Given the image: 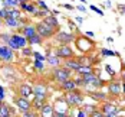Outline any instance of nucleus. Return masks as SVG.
Segmentation results:
<instances>
[{"label": "nucleus", "instance_id": "nucleus-35", "mask_svg": "<svg viewBox=\"0 0 125 117\" xmlns=\"http://www.w3.org/2000/svg\"><path fill=\"white\" fill-rule=\"evenodd\" d=\"M91 117H105V114H104L102 111H98V110H95V111L91 114Z\"/></svg>", "mask_w": 125, "mask_h": 117}, {"label": "nucleus", "instance_id": "nucleus-6", "mask_svg": "<svg viewBox=\"0 0 125 117\" xmlns=\"http://www.w3.org/2000/svg\"><path fill=\"white\" fill-rule=\"evenodd\" d=\"M0 58L10 62L13 59V49H10L9 46H0Z\"/></svg>", "mask_w": 125, "mask_h": 117}, {"label": "nucleus", "instance_id": "nucleus-20", "mask_svg": "<svg viewBox=\"0 0 125 117\" xmlns=\"http://www.w3.org/2000/svg\"><path fill=\"white\" fill-rule=\"evenodd\" d=\"M4 22H6V25L9 26V27H16V26L20 25V20L19 19H13V17H6Z\"/></svg>", "mask_w": 125, "mask_h": 117}, {"label": "nucleus", "instance_id": "nucleus-18", "mask_svg": "<svg viewBox=\"0 0 125 117\" xmlns=\"http://www.w3.org/2000/svg\"><path fill=\"white\" fill-rule=\"evenodd\" d=\"M108 88H109V92L114 94V95L121 94V85H119V82H111Z\"/></svg>", "mask_w": 125, "mask_h": 117}, {"label": "nucleus", "instance_id": "nucleus-13", "mask_svg": "<svg viewBox=\"0 0 125 117\" xmlns=\"http://www.w3.org/2000/svg\"><path fill=\"white\" fill-rule=\"evenodd\" d=\"M78 62L81 64V66H92L94 62H96V59L88 58V56H82V58H78Z\"/></svg>", "mask_w": 125, "mask_h": 117}, {"label": "nucleus", "instance_id": "nucleus-32", "mask_svg": "<svg viewBox=\"0 0 125 117\" xmlns=\"http://www.w3.org/2000/svg\"><path fill=\"white\" fill-rule=\"evenodd\" d=\"M101 53H102L104 56H115V55H116V52L115 51H108V49H102Z\"/></svg>", "mask_w": 125, "mask_h": 117}, {"label": "nucleus", "instance_id": "nucleus-34", "mask_svg": "<svg viewBox=\"0 0 125 117\" xmlns=\"http://www.w3.org/2000/svg\"><path fill=\"white\" fill-rule=\"evenodd\" d=\"M33 56H35V58H36V61H40V62H42V61H45V59H46V58H45V56H43V55H40V53H39V52H33Z\"/></svg>", "mask_w": 125, "mask_h": 117}, {"label": "nucleus", "instance_id": "nucleus-37", "mask_svg": "<svg viewBox=\"0 0 125 117\" xmlns=\"http://www.w3.org/2000/svg\"><path fill=\"white\" fill-rule=\"evenodd\" d=\"M33 65H35V68H38V69H40V71L43 69V64H42L40 61H35V62H33Z\"/></svg>", "mask_w": 125, "mask_h": 117}, {"label": "nucleus", "instance_id": "nucleus-17", "mask_svg": "<svg viewBox=\"0 0 125 117\" xmlns=\"http://www.w3.org/2000/svg\"><path fill=\"white\" fill-rule=\"evenodd\" d=\"M36 35V27H33V26H26L25 29H23V36L25 38H32V36H35Z\"/></svg>", "mask_w": 125, "mask_h": 117}, {"label": "nucleus", "instance_id": "nucleus-45", "mask_svg": "<svg viewBox=\"0 0 125 117\" xmlns=\"http://www.w3.org/2000/svg\"><path fill=\"white\" fill-rule=\"evenodd\" d=\"M76 22H78V23H82V22H83V19H82V17H79V16H78V17H76Z\"/></svg>", "mask_w": 125, "mask_h": 117}, {"label": "nucleus", "instance_id": "nucleus-21", "mask_svg": "<svg viewBox=\"0 0 125 117\" xmlns=\"http://www.w3.org/2000/svg\"><path fill=\"white\" fill-rule=\"evenodd\" d=\"M58 58H59L58 55H48V56H46V59H48L49 65H52V66L59 65V59H58Z\"/></svg>", "mask_w": 125, "mask_h": 117}, {"label": "nucleus", "instance_id": "nucleus-8", "mask_svg": "<svg viewBox=\"0 0 125 117\" xmlns=\"http://www.w3.org/2000/svg\"><path fill=\"white\" fill-rule=\"evenodd\" d=\"M102 113H104L105 116H106V114H118V105H115V104H112V103L104 104Z\"/></svg>", "mask_w": 125, "mask_h": 117}, {"label": "nucleus", "instance_id": "nucleus-44", "mask_svg": "<svg viewBox=\"0 0 125 117\" xmlns=\"http://www.w3.org/2000/svg\"><path fill=\"white\" fill-rule=\"evenodd\" d=\"M53 117H68V116H66V114H63V113H58V111H56Z\"/></svg>", "mask_w": 125, "mask_h": 117}, {"label": "nucleus", "instance_id": "nucleus-26", "mask_svg": "<svg viewBox=\"0 0 125 117\" xmlns=\"http://www.w3.org/2000/svg\"><path fill=\"white\" fill-rule=\"evenodd\" d=\"M6 12H7V17H13V19H19L20 17V12L19 10H16V9H6Z\"/></svg>", "mask_w": 125, "mask_h": 117}, {"label": "nucleus", "instance_id": "nucleus-14", "mask_svg": "<svg viewBox=\"0 0 125 117\" xmlns=\"http://www.w3.org/2000/svg\"><path fill=\"white\" fill-rule=\"evenodd\" d=\"M62 88L65 91H73V90H76L75 81H73V79H68V81L62 82Z\"/></svg>", "mask_w": 125, "mask_h": 117}, {"label": "nucleus", "instance_id": "nucleus-49", "mask_svg": "<svg viewBox=\"0 0 125 117\" xmlns=\"http://www.w3.org/2000/svg\"><path fill=\"white\" fill-rule=\"evenodd\" d=\"M105 117H116V114H106Z\"/></svg>", "mask_w": 125, "mask_h": 117}, {"label": "nucleus", "instance_id": "nucleus-5", "mask_svg": "<svg viewBox=\"0 0 125 117\" xmlns=\"http://www.w3.org/2000/svg\"><path fill=\"white\" fill-rule=\"evenodd\" d=\"M56 55H58L59 58H71V56H73V51H72L68 45H62L61 48H58Z\"/></svg>", "mask_w": 125, "mask_h": 117}, {"label": "nucleus", "instance_id": "nucleus-4", "mask_svg": "<svg viewBox=\"0 0 125 117\" xmlns=\"http://www.w3.org/2000/svg\"><path fill=\"white\" fill-rule=\"evenodd\" d=\"M56 40L61 42L62 45H68V43H71L73 40V35L72 33H68V32H59L56 35Z\"/></svg>", "mask_w": 125, "mask_h": 117}, {"label": "nucleus", "instance_id": "nucleus-53", "mask_svg": "<svg viewBox=\"0 0 125 117\" xmlns=\"http://www.w3.org/2000/svg\"><path fill=\"white\" fill-rule=\"evenodd\" d=\"M0 105H1V101H0Z\"/></svg>", "mask_w": 125, "mask_h": 117}, {"label": "nucleus", "instance_id": "nucleus-2", "mask_svg": "<svg viewBox=\"0 0 125 117\" xmlns=\"http://www.w3.org/2000/svg\"><path fill=\"white\" fill-rule=\"evenodd\" d=\"M36 32H38V35L40 38H50L55 33V27L49 26L45 22H40V23L36 25Z\"/></svg>", "mask_w": 125, "mask_h": 117}, {"label": "nucleus", "instance_id": "nucleus-19", "mask_svg": "<svg viewBox=\"0 0 125 117\" xmlns=\"http://www.w3.org/2000/svg\"><path fill=\"white\" fill-rule=\"evenodd\" d=\"M45 104H46V103H45V98H43V97H35L32 105H33L36 110H42V107H43Z\"/></svg>", "mask_w": 125, "mask_h": 117}, {"label": "nucleus", "instance_id": "nucleus-27", "mask_svg": "<svg viewBox=\"0 0 125 117\" xmlns=\"http://www.w3.org/2000/svg\"><path fill=\"white\" fill-rule=\"evenodd\" d=\"M78 43H82V46H83V48H82V51H88V49H91V48H92V43H91L88 39H79V40H78Z\"/></svg>", "mask_w": 125, "mask_h": 117}, {"label": "nucleus", "instance_id": "nucleus-1", "mask_svg": "<svg viewBox=\"0 0 125 117\" xmlns=\"http://www.w3.org/2000/svg\"><path fill=\"white\" fill-rule=\"evenodd\" d=\"M82 94L79 92V91H68L66 92V95H65V101L68 103V105H79V104H82Z\"/></svg>", "mask_w": 125, "mask_h": 117}, {"label": "nucleus", "instance_id": "nucleus-29", "mask_svg": "<svg viewBox=\"0 0 125 117\" xmlns=\"http://www.w3.org/2000/svg\"><path fill=\"white\" fill-rule=\"evenodd\" d=\"M7 45H9V48L10 49H19V46H17V43H16V40L13 39V36L9 39V42H7Z\"/></svg>", "mask_w": 125, "mask_h": 117}, {"label": "nucleus", "instance_id": "nucleus-25", "mask_svg": "<svg viewBox=\"0 0 125 117\" xmlns=\"http://www.w3.org/2000/svg\"><path fill=\"white\" fill-rule=\"evenodd\" d=\"M82 110L86 113L88 116H91V114H92V113H94L96 108H95L94 105H91V104H82Z\"/></svg>", "mask_w": 125, "mask_h": 117}, {"label": "nucleus", "instance_id": "nucleus-41", "mask_svg": "<svg viewBox=\"0 0 125 117\" xmlns=\"http://www.w3.org/2000/svg\"><path fill=\"white\" fill-rule=\"evenodd\" d=\"M39 6L42 7V9H45V12H49V9H48V6L43 3V1H39Z\"/></svg>", "mask_w": 125, "mask_h": 117}, {"label": "nucleus", "instance_id": "nucleus-48", "mask_svg": "<svg viewBox=\"0 0 125 117\" xmlns=\"http://www.w3.org/2000/svg\"><path fill=\"white\" fill-rule=\"evenodd\" d=\"M26 0H17V3H20V4H25Z\"/></svg>", "mask_w": 125, "mask_h": 117}, {"label": "nucleus", "instance_id": "nucleus-46", "mask_svg": "<svg viewBox=\"0 0 125 117\" xmlns=\"http://www.w3.org/2000/svg\"><path fill=\"white\" fill-rule=\"evenodd\" d=\"M119 10L125 13V4H121V6H119Z\"/></svg>", "mask_w": 125, "mask_h": 117}, {"label": "nucleus", "instance_id": "nucleus-51", "mask_svg": "<svg viewBox=\"0 0 125 117\" xmlns=\"http://www.w3.org/2000/svg\"><path fill=\"white\" fill-rule=\"evenodd\" d=\"M122 77H124V81H125V71H124V74H122Z\"/></svg>", "mask_w": 125, "mask_h": 117}, {"label": "nucleus", "instance_id": "nucleus-52", "mask_svg": "<svg viewBox=\"0 0 125 117\" xmlns=\"http://www.w3.org/2000/svg\"><path fill=\"white\" fill-rule=\"evenodd\" d=\"M0 25H1V19H0Z\"/></svg>", "mask_w": 125, "mask_h": 117}, {"label": "nucleus", "instance_id": "nucleus-40", "mask_svg": "<svg viewBox=\"0 0 125 117\" xmlns=\"http://www.w3.org/2000/svg\"><path fill=\"white\" fill-rule=\"evenodd\" d=\"M23 117H36V114L32 111H27V113H23Z\"/></svg>", "mask_w": 125, "mask_h": 117}, {"label": "nucleus", "instance_id": "nucleus-28", "mask_svg": "<svg viewBox=\"0 0 125 117\" xmlns=\"http://www.w3.org/2000/svg\"><path fill=\"white\" fill-rule=\"evenodd\" d=\"M27 40H29V43H32V45H39V43H42V38H40L39 35H35V36L29 38Z\"/></svg>", "mask_w": 125, "mask_h": 117}, {"label": "nucleus", "instance_id": "nucleus-43", "mask_svg": "<svg viewBox=\"0 0 125 117\" xmlns=\"http://www.w3.org/2000/svg\"><path fill=\"white\" fill-rule=\"evenodd\" d=\"M4 100V94H3V87H0V101Z\"/></svg>", "mask_w": 125, "mask_h": 117}, {"label": "nucleus", "instance_id": "nucleus-9", "mask_svg": "<svg viewBox=\"0 0 125 117\" xmlns=\"http://www.w3.org/2000/svg\"><path fill=\"white\" fill-rule=\"evenodd\" d=\"M40 116L42 117H53L55 116V110L50 104H45L40 110Z\"/></svg>", "mask_w": 125, "mask_h": 117}, {"label": "nucleus", "instance_id": "nucleus-23", "mask_svg": "<svg viewBox=\"0 0 125 117\" xmlns=\"http://www.w3.org/2000/svg\"><path fill=\"white\" fill-rule=\"evenodd\" d=\"M76 72H78V74H81V75H85V74H92V72H94V68H92V66H81Z\"/></svg>", "mask_w": 125, "mask_h": 117}, {"label": "nucleus", "instance_id": "nucleus-31", "mask_svg": "<svg viewBox=\"0 0 125 117\" xmlns=\"http://www.w3.org/2000/svg\"><path fill=\"white\" fill-rule=\"evenodd\" d=\"M73 81H75L76 87H83V85H86V84H85V81H83V78H82V75H81V77H78L76 79H73Z\"/></svg>", "mask_w": 125, "mask_h": 117}, {"label": "nucleus", "instance_id": "nucleus-47", "mask_svg": "<svg viewBox=\"0 0 125 117\" xmlns=\"http://www.w3.org/2000/svg\"><path fill=\"white\" fill-rule=\"evenodd\" d=\"M86 36H91V38H92V36H94V32H86Z\"/></svg>", "mask_w": 125, "mask_h": 117}, {"label": "nucleus", "instance_id": "nucleus-11", "mask_svg": "<svg viewBox=\"0 0 125 117\" xmlns=\"http://www.w3.org/2000/svg\"><path fill=\"white\" fill-rule=\"evenodd\" d=\"M12 36H13V39L16 40V43H17L19 48H26V45L29 43L27 38H25V36H20V35H12Z\"/></svg>", "mask_w": 125, "mask_h": 117}, {"label": "nucleus", "instance_id": "nucleus-39", "mask_svg": "<svg viewBox=\"0 0 125 117\" xmlns=\"http://www.w3.org/2000/svg\"><path fill=\"white\" fill-rule=\"evenodd\" d=\"M105 68H106V71H108L109 75H114V74H115V71H112V66H111V65H106Z\"/></svg>", "mask_w": 125, "mask_h": 117}, {"label": "nucleus", "instance_id": "nucleus-7", "mask_svg": "<svg viewBox=\"0 0 125 117\" xmlns=\"http://www.w3.org/2000/svg\"><path fill=\"white\" fill-rule=\"evenodd\" d=\"M16 104H17V107H19V110L22 111V113H27V111H30V108H32V104L29 103L26 98H17V101H16Z\"/></svg>", "mask_w": 125, "mask_h": 117}, {"label": "nucleus", "instance_id": "nucleus-16", "mask_svg": "<svg viewBox=\"0 0 125 117\" xmlns=\"http://www.w3.org/2000/svg\"><path fill=\"white\" fill-rule=\"evenodd\" d=\"M43 22H45V23H48L49 26H52V27H55V29H56V27L59 26V22H58L56 16H46Z\"/></svg>", "mask_w": 125, "mask_h": 117}, {"label": "nucleus", "instance_id": "nucleus-24", "mask_svg": "<svg viewBox=\"0 0 125 117\" xmlns=\"http://www.w3.org/2000/svg\"><path fill=\"white\" fill-rule=\"evenodd\" d=\"M91 97L94 98V100H96V101H104L105 98H106V95L104 94V92H91Z\"/></svg>", "mask_w": 125, "mask_h": 117}, {"label": "nucleus", "instance_id": "nucleus-10", "mask_svg": "<svg viewBox=\"0 0 125 117\" xmlns=\"http://www.w3.org/2000/svg\"><path fill=\"white\" fill-rule=\"evenodd\" d=\"M33 94H35V97H43V98H46V87L42 85V84L35 85L33 87Z\"/></svg>", "mask_w": 125, "mask_h": 117}, {"label": "nucleus", "instance_id": "nucleus-42", "mask_svg": "<svg viewBox=\"0 0 125 117\" xmlns=\"http://www.w3.org/2000/svg\"><path fill=\"white\" fill-rule=\"evenodd\" d=\"M91 9H92V10H95V12L98 13V14H101V16H102V14H104V13H102V10H99V9H98V7H96V6H91Z\"/></svg>", "mask_w": 125, "mask_h": 117}, {"label": "nucleus", "instance_id": "nucleus-3", "mask_svg": "<svg viewBox=\"0 0 125 117\" xmlns=\"http://www.w3.org/2000/svg\"><path fill=\"white\" fill-rule=\"evenodd\" d=\"M53 75H55V78H56L58 81L65 82V81L71 79V71H69L68 68H56V69L53 71Z\"/></svg>", "mask_w": 125, "mask_h": 117}, {"label": "nucleus", "instance_id": "nucleus-12", "mask_svg": "<svg viewBox=\"0 0 125 117\" xmlns=\"http://www.w3.org/2000/svg\"><path fill=\"white\" fill-rule=\"evenodd\" d=\"M65 68H68L69 71H78L81 68V64L78 61H72V59H68L65 62Z\"/></svg>", "mask_w": 125, "mask_h": 117}, {"label": "nucleus", "instance_id": "nucleus-22", "mask_svg": "<svg viewBox=\"0 0 125 117\" xmlns=\"http://www.w3.org/2000/svg\"><path fill=\"white\" fill-rule=\"evenodd\" d=\"M0 116L1 117H9L10 116V108L3 103H1V105H0Z\"/></svg>", "mask_w": 125, "mask_h": 117}, {"label": "nucleus", "instance_id": "nucleus-15", "mask_svg": "<svg viewBox=\"0 0 125 117\" xmlns=\"http://www.w3.org/2000/svg\"><path fill=\"white\" fill-rule=\"evenodd\" d=\"M32 92H33L32 87H30V85H27V84H25V85H22V87H20V94H22V97H23V98H27L29 95H32Z\"/></svg>", "mask_w": 125, "mask_h": 117}, {"label": "nucleus", "instance_id": "nucleus-50", "mask_svg": "<svg viewBox=\"0 0 125 117\" xmlns=\"http://www.w3.org/2000/svg\"><path fill=\"white\" fill-rule=\"evenodd\" d=\"M122 90H124V92H125V81H124V84H122Z\"/></svg>", "mask_w": 125, "mask_h": 117}, {"label": "nucleus", "instance_id": "nucleus-38", "mask_svg": "<svg viewBox=\"0 0 125 117\" xmlns=\"http://www.w3.org/2000/svg\"><path fill=\"white\" fill-rule=\"evenodd\" d=\"M22 53H23V55H26V56H27V55H33V52L30 51L29 48H23V49H22Z\"/></svg>", "mask_w": 125, "mask_h": 117}, {"label": "nucleus", "instance_id": "nucleus-36", "mask_svg": "<svg viewBox=\"0 0 125 117\" xmlns=\"http://www.w3.org/2000/svg\"><path fill=\"white\" fill-rule=\"evenodd\" d=\"M75 117H88V114L83 111V110H82V108H81V110H78V113H76Z\"/></svg>", "mask_w": 125, "mask_h": 117}, {"label": "nucleus", "instance_id": "nucleus-30", "mask_svg": "<svg viewBox=\"0 0 125 117\" xmlns=\"http://www.w3.org/2000/svg\"><path fill=\"white\" fill-rule=\"evenodd\" d=\"M3 4L6 7H13V6L17 4V0H3Z\"/></svg>", "mask_w": 125, "mask_h": 117}, {"label": "nucleus", "instance_id": "nucleus-33", "mask_svg": "<svg viewBox=\"0 0 125 117\" xmlns=\"http://www.w3.org/2000/svg\"><path fill=\"white\" fill-rule=\"evenodd\" d=\"M22 9H25V10H27V12H33L35 13V7L33 6H30V4H22Z\"/></svg>", "mask_w": 125, "mask_h": 117}]
</instances>
